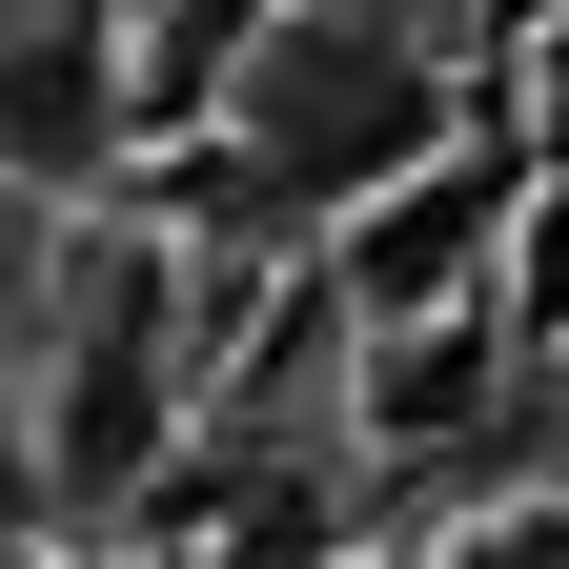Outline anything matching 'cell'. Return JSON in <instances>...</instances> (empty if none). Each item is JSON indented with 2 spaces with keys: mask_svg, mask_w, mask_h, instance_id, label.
Listing matches in <instances>:
<instances>
[{
  "mask_svg": "<svg viewBox=\"0 0 569 569\" xmlns=\"http://www.w3.org/2000/svg\"><path fill=\"white\" fill-rule=\"evenodd\" d=\"M224 122H244V163H264V183L346 203V183H387L407 142H427V61H407V41H367V21H264Z\"/></svg>",
  "mask_w": 569,
  "mask_h": 569,
  "instance_id": "1",
  "label": "cell"
},
{
  "mask_svg": "<svg viewBox=\"0 0 569 569\" xmlns=\"http://www.w3.org/2000/svg\"><path fill=\"white\" fill-rule=\"evenodd\" d=\"M21 488H41V448H21V427H0V529H21Z\"/></svg>",
  "mask_w": 569,
  "mask_h": 569,
  "instance_id": "2",
  "label": "cell"
}]
</instances>
